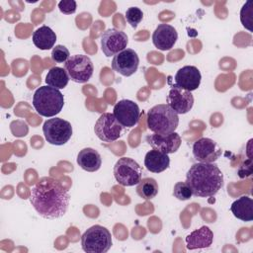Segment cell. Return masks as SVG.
<instances>
[{"label": "cell", "mask_w": 253, "mask_h": 253, "mask_svg": "<svg viewBox=\"0 0 253 253\" xmlns=\"http://www.w3.org/2000/svg\"><path fill=\"white\" fill-rule=\"evenodd\" d=\"M70 196L61 182L52 177H42L31 189L30 203L43 218L63 216L69 206Z\"/></svg>", "instance_id": "6da1fadb"}, {"label": "cell", "mask_w": 253, "mask_h": 253, "mask_svg": "<svg viewBox=\"0 0 253 253\" xmlns=\"http://www.w3.org/2000/svg\"><path fill=\"white\" fill-rule=\"evenodd\" d=\"M186 183L191 188L193 196L202 198L212 197L223 186V174L214 162H197L188 170Z\"/></svg>", "instance_id": "7a4b0ae2"}, {"label": "cell", "mask_w": 253, "mask_h": 253, "mask_svg": "<svg viewBox=\"0 0 253 253\" xmlns=\"http://www.w3.org/2000/svg\"><path fill=\"white\" fill-rule=\"evenodd\" d=\"M33 106L39 115L46 118L54 117L62 110L64 97L58 89L42 86L36 90L33 96Z\"/></svg>", "instance_id": "3957f363"}, {"label": "cell", "mask_w": 253, "mask_h": 253, "mask_svg": "<svg viewBox=\"0 0 253 253\" xmlns=\"http://www.w3.org/2000/svg\"><path fill=\"white\" fill-rule=\"evenodd\" d=\"M179 125L178 114L167 104H159L147 112V127L157 134L174 132Z\"/></svg>", "instance_id": "277c9868"}, {"label": "cell", "mask_w": 253, "mask_h": 253, "mask_svg": "<svg viewBox=\"0 0 253 253\" xmlns=\"http://www.w3.org/2000/svg\"><path fill=\"white\" fill-rule=\"evenodd\" d=\"M112 245L111 232L99 224L89 227L81 236L82 249L87 253H105Z\"/></svg>", "instance_id": "5b68a950"}, {"label": "cell", "mask_w": 253, "mask_h": 253, "mask_svg": "<svg viewBox=\"0 0 253 253\" xmlns=\"http://www.w3.org/2000/svg\"><path fill=\"white\" fill-rule=\"evenodd\" d=\"M113 173L116 181L125 187L137 185L142 179L140 165L129 157L120 158L114 166Z\"/></svg>", "instance_id": "8992f818"}, {"label": "cell", "mask_w": 253, "mask_h": 253, "mask_svg": "<svg viewBox=\"0 0 253 253\" xmlns=\"http://www.w3.org/2000/svg\"><path fill=\"white\" fill-rule=\"evenodd\" d=\"M42 132L48 143L59 146L71 138L73 130L69 122L60 118H52L43 123Z\"/></svg>", "instance_id": "52a82bcc"}, {"label": "cell", "mask_w": 253, "mask_h": 253, "mask_svg": "<svg viewBox=\"0 0 253 253\" xmlns=\"http://www.w3.org/2000/svg\"><path fill=\"white\" fill-rule=\"evenodd\" d=\"M64 69L72 81L86 83L93 75L94 65L87 55L74 54L64 63Z\"/></svg>", "instance_id": "ba28073f"}, {"label": "cell", "mask_w": 253, "mask_h": 253, "mask_svg": "<svg viewBox=\"0 0 253 253\" xmlns=\"http://www.w3.org/2000/svg\"><path fill=\"white\" fill-rule=\"evenodd\" d=\"M123 131V126L116 120L113 113H104L97 120L94 132L97 137L104 142H113L117 140Z\"/></svg>", "instance_id": "9c48e42d"}, {"label": "cell", "mask_w": 253, "mask_h": 253, "mask_svg": "<svg viewBox=\"0 0 253 253\" xmlns=\"http://www.w3.org/2000/svg\"><path fill=\"white\" fill-rule=\"evenodd\" d=\"M127 43L126 34L116 28L106 30L101 36V49L107 57L116 55L126 49Z\"/></svg>", "instance_id": "30bf717a"}, {"label": "cell", "mask_w": 253, "mask_h": 253, "mask_svg": "<svg viewBox=\"0 0 253 253\" xmlns=\"http://www.w3.org/2000/svg\"><path fill=\"white\" fill-rule=\"evenodd\" d=\"M113 115L123 127H132L139 121L140 110L133 101L124 99L114 106Z\"/></svg>", "instance_id": "8fae6325"}, {"label": "cell", "mask_w": 253, "mask_h": 253, "mask_svg": "<svg viewBox=\"0 0 253 253\" xmlns=\"http://www.w3.org/2000/svg\"><path fill=\"white\" fill-rule=\"evenodd\" d=\"M193 155L198 162L213 163L221 155V148L212 139L202 137L193 144Z\"/></svg>", "instance_id": "7c38bea8"}, {"label": "cell", "mask_w": 253, "mask_h": 253, "mask_svg": "<svg viewBox=\"0 0 253 253\" xmlns=\"http://www.w3.org/2000/svg\"><path fill=\"white\" fill-rule=\"evenodd\" d=\"M139 57L131 48H126L116 54L112 60V68L123 76H131L138 68Z\"/></svg>", "instance_id": "4fadbf2b"}, {"label": "cell", "mask_w": 253, "mask_h": 253, "mask_svg": "<svg viewBox=\"0 0 253 253\" xmlns=\"http://www.w3.org/2000/svg\"><path fill=\"white\" fill-rule=\"evenodd\" d=\"M167 105L171 107L178 115L187 114L194 105V96L193 94L179 86H172L167 98Z\"/></svg>", "instance_id": "5bb4252c"}, {"label": "cell", "mask_w": 253, "mask_h": 253, "mask_svg": "<svg viewBox=\"0 0 253 253\" xmlns=\"http://www.w3.org/2000/svg\"><path fill=\"white\" fill-rule=\"evenodd\" d=\"M145 139L153 149L165 154L176 152L181 145V137L176 131L168 134H148Z\"/></svg>", "instance_id": "9a60e30c"}, {"label": "cell", "mask_w": 253, "mask_h": 253, "mask_svg": "<svg viewBox=\"0 0 253 253\" xmlns=\"http://www.w3.org/2000/svg\"><path fill=\"white\" fill-rule=\"evenodd\" d=\"M178 40L176 29L168 24H159L152 34V42L160 50L171 49Z\"/></svg>", "instance_id": "2e32d148"}, {"label": "cell", "mask_w": 253, "mask_h": 253, "mask_svg": "<svg viewBox=\"0 0 253 253\" xmlns=\"http://www.w3.org/2000/svg\"><path fill=\"white\" fill-rule=\"evenodd\" d=\"M174 79L176 86L192 92L200 86L202 75L196 66L186 65L176 72Z\"/></svg>", "instance_id": "e0dca14e"}, {"label": "cell", "mask_w": 253, "mask_h": 253, "mask_svg": "<svg viewBox=\"0 0 253 253\" xmlns=\"http://www.w3.org/2000/svg\"><path fill=\"white\" fill-rule=\"evenodd\" d=\"M213 240V233L209 226H202L199 229L192 231L186 236L187 249H203L211 245Z\"/></svg>", "instance_id": "ac0fdd59"}, {"label": "cell", "mask_w": 253, "mask_h": 253, "mask_svg": "<svg viewBox=\"0 0 253 253\" xmlns=\"http://www.w3.org/2000/svg\"><path fill=\"white\" fill-rule=\"evenodd\" d=\"M77 164L87 172L98 171L102 165L100 153L91 147L83 148L77 155Z\"/></svg>", "instance_id": "d6986e66"}, {"label": "cell", "mask_w": 253, "mask_h": 253, "mask_svg": "<svg viewBox=\"0 0 253 253\" xmlns=\"http://www.w3.org/2000/svg\"><path fill=\"white\" fill-rule=\"evenodd\" d=\"M170 165V158L168 154L162 153L158 150L152 149L145 154L144 166L152 173H160L166 170Z\"/></svg>", "instance_id": "ffe728a7"}, {"label": "cell", "mask_w": 253, "mask_h": 253, "mask_svg": "<svg viewBox=\"0 0 253 253\" xmlns=\"http://www.w3.org/2000/svg\"><path fill=\"white\" fill-rule=\"evenodd\" d=\"M230 211L236 218L242 221H251L253 219V200L248 196H241L231 204Z\"/></svg>", "instance_id": "44dd1931"}, {"label": "cell", "mask_w": 253, "mask_h": 253, "mask_svg": "<svg viewBox=\"0 0 253 253\" xmlns=\"http://www.w3.org/2000/svg\"><path fill=\"white\" fill-rule=\"evenodd\" d=\"M32 40L36 47L42 50H47L54 47L56 35L49 27L42 26L34 32Z\"/></svg>", "instance_id": "7402d4cb"}, {"label": "cell", "mask_w": 253, "mask_h": 253, "mask_svg": "<svg viewBox=\"0 0 253 253\" xmlns=\"http://www.w3.org/2000/svg\"><path fill=\"white\" fill-rule=\"evenodd\" d=\"M69 76L66 72V70L62 67L54 66L51 67L46 76H45V83L55 89H63L67 86L69 82Z\"/></svg>", "instance_id": "603a6c76"}, {"label": "cell", "mask_w": 253, "mask_h": 253, "mask_svg": "<svg viewBox=\"0 0 253 253\" xmlns=\"http://www.w3.org/2000/svg\"><path fill=\"white\" fill-rule=\"evenodd\" d=\"M136 194L144 199V200H151L155 198L158 194V184L155 179L153 178H143L136 186Z\"/></svg>", "instance_id": "cb8c5ba5"}, {"label": "cell", "mask_w": 253, "mask_h": 253, "mask_svg": "<svg viewBox=\"0 0 253 253\" xmlns=\"http://www.w3.org/2000/svg\"><path fill=\"white\" fill-rule=\"evenodd\" d=\"M253 1L248 0L247 2H245V4L242 6L241 10H240V21L242 26L247 29L249 32H252V25H253V19H252V15H253Z\"/></svg>", "instance_id": "d4e9b609"}, {"label": "cell", "mask_w": 253, "mask_h": 253, "mask_svg": "<svg viewBox=\"0 0 253 253\" xmlns=\"http://www.w3.org/2000/svg\"><path fill=\"white\" fill-rule=\"evenodd\" d=\"M173 196L179 201H187L192 198L193 193L186 182H177L173 188Z\"/></svg>", "instance_id": "484cf974"}, {"label": "cell", "mask_w": 253, "mask_h": 253, "mask_svg": "<svg viewBox=\"0 0 253 253\" xmlns=\"http://www.w3.org/2000/svg\"><path fill=\"white\" fill-rule=\"evenodd\" d=\"M70 57L68 48L62 44L55 45L51 50V59L56 63H65Z\"/></svg>", "instance_id": "4316f807"}, {"label": "cell", "mask_w": 253, "mask_h": 253, "mask_svg": "<svg viewBox=\"0 0 253 253\" xmlns=\"http://www.w3.org/2000/svg\"><path fill=\"white\" fill-rule=\"evenodd\" d=\"M126 19L132 28H136L143 19V12L138 7H129L126 11Z\"/></svg>", "instance_id": "83f0119b"}, {"label": "cell", "mask_w": 253, "mask_h": 253, "mask_svg": "<svg viewBox=\"0 0 253 253\" xmlns=\"http://www.w3.org/2000/svg\"><path fill=\"white\" fill-rule=\"evenodd\" d=\"M76 1L74 0H62L58 3V8L61 13L65 15L73 14L76 11Z\"/></svg>", "instance_id": "f1b7e54d"}]
</instances>
